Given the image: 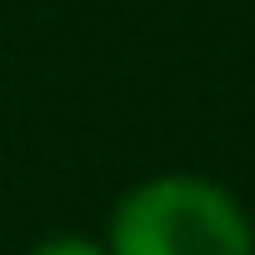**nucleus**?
I'll return each instance as SVG.
<instances>
[{"mask_svg": "<svg viewBox=\"0 0 255 255\" xmlns=\"http://www.w3.org/2000/svg\"><path fill=\"white\" fill-rule=\"evenodd\" d=\"M25 255H110L100 235H85V230H55L45 240H35Z\"/></svg>", "mask_w": 255, "mask_h": 255, "instance_id": "obj_2", "label": "nucleus"}, {"mask_svg": "<svg viewBox=\"0 0 255 255\" xmlns=\"http://www.w3.org/2000/svg\"><path fill=\"white\" fill-rule=\"evenodd\" d=\"M100 240L110 255H255V220L225 180L155 170L110 205Z\"/></svg>", "mask_w": 255, "mask_h": 255, "instance_id": "obj_1", "label": "nucleus"}]
</instances>
